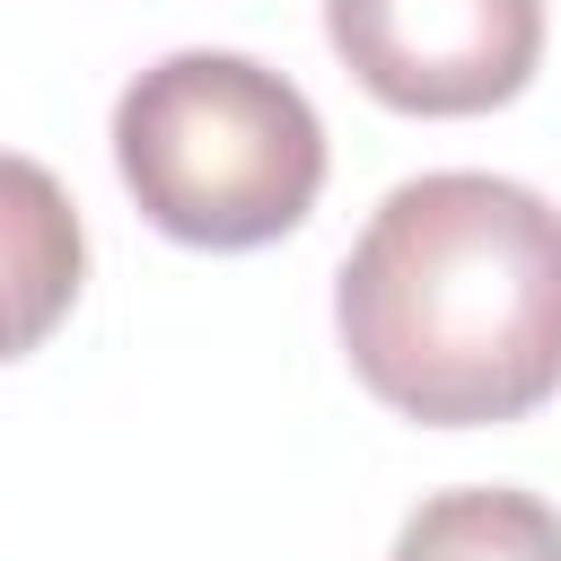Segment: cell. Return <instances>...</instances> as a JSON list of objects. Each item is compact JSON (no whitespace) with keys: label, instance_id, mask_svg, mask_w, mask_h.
<instances>
[{"label":"cell","instance_id":"cell-4","mask_svg":"<svg viewBox=\"0 0 561 561\" xmlns=\"http://www.w3.org/2000/svg\"><path fill=\"white\" fill-rule=\"evenodd\" d=\"M88 280V228L53 167L0 149V359L35 351Z\"/></svg>","mask_w":561,"mask_h":561},{"label":"cell","instance_id":"cell-5","mask_svg":"<svg viewBox=\"0 0 561 561\" xmlns=\"http://www.w3.org/2000/svg\"><path fill=\"white\" fill-rule=\"evenodd\" d=\"M386 561H561V517L535 491L508 482H465V491H430Z\"/></svg>","mask_w":561,"mask_h":561},{"label":"cell","instance_id":"cell-3","mask_svg":"<svg viewBox=\"0 0 561 561\" xmlns=\"http://www.w3.org/2000/svg\"><path fill=\"white\" fill-rule=\"evenodd\" d=\"M324 35L394 114H491L543 61V0H324Z\"/></svg>","mask_w":561,"mask_h":561},{"label":"cell","instance_id":"cell-1","mask_svg":"<svg viewBox=\"0 0 561 561\" xmlns=\"http://www.w3.org/2000/svg\"><path fill=\"white\" fill-rule=\"evenodd\" d=\"M333 324L403 421H517L561 386V210L482 167L412 175L342 254Z\"/></svg>","mask_w":561,"mask_h":561},{"label":"cell","instance_id":"cell-2","mask_svg":"<svg viewBox=\"0 0 561 561\" xmlns=\"http://www.w3.org/2000/svg\"><path fill=\"white\" fill-rule=\"evenodd\" d=\"M114 167L175 245L245 254L289 237L324 193V123L298 79L245 53H167L114 96Z\"/></svg>","mask_w":561,"mask_h":561}]
</instances>
